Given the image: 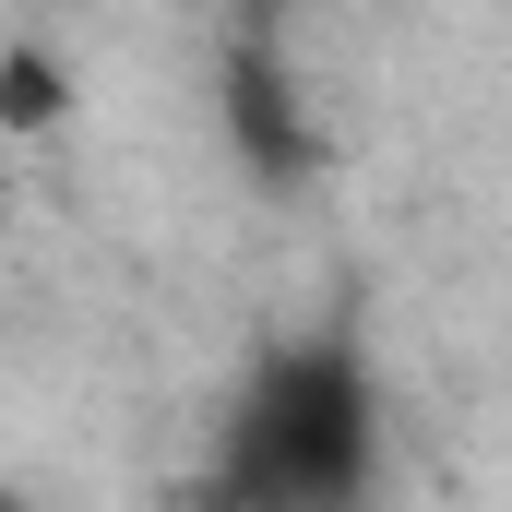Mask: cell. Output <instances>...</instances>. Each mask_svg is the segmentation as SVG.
<instances>
[{"mask_svg": "<svg viewBox=\"0 0 512 512\" xmlns=\"http://www.w3.org/2000/svg\"><path fill=\"white\" fill-rule=\"evenodd\" d=\"M0 120H12V131H48V120H60V72H48V48H24V36L0 48Z\"/></svg>", "mask_w": 512, "mask_h": 512, "instance_id": "3", "label": "cell"}, {"mask_svg": "<svg viewBox=\"0 0 512 512\" xmlns=\"http://www.w3.org/2000/svg\"><path fill=\"white\" fill-rule=\"evenodd\" d=\"M227 131H239V155L262 179H310V96H298V72H286L274 36L227 48Z\"/></svg>", "mask_w": 512, "mask_h": 512, "instance_id": "2", "label": "cell"}, {"mask_svg": "<svg viewBox=\"0 0 512 512\" xmlns=\"http://www.w3.org/2000/svg\"><path fill=\"white\" fill-rule=\"evenodd\" d=\"M12 512H36V501H12Z\"/></svg>", "mask_w": 512, "mask_h": 512, "instance_id": "4", "label": "cell"}, {"mask_svg": "<svg viewBox=\"0 0 512 512\" xmlns=\"http://www.w3.org/2000/svg\"><path fill=\"white\" fill-rule=\"evenodd\" d=\"M370 501V358L346 334L274 346L203 465V512H358Z\"/></svg>", "mask_w": 512, "mask_h": 512, "instance_id": "1", "label": "cell"}]
</instances>
